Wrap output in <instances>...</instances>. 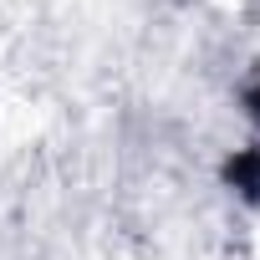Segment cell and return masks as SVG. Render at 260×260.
Returning a JSON list of instances; mask_svg holds the SVG:
<instances>
[{
  "label": "cell",
  "mask_w": 260,
  "mask_h": 260,
  "mask_svg": "<svg viewBox=\"0 0 260 260\" xmlns=\"http://www.w3.org/2000/svg\"><path fill=\"white\" fill-rule=\"evenodd\" d=\"M250 107H255V117H260V92H255V97H250Z\"/></svg>",
  "instance_id": "obj_1"
}]
</instances>
